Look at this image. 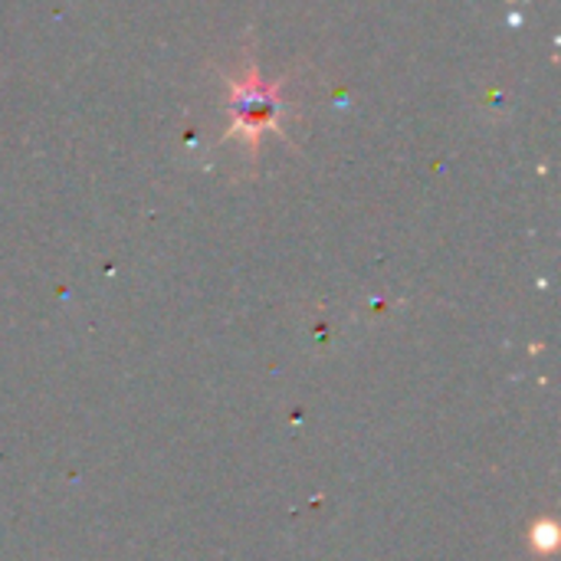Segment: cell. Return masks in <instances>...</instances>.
<instances>
[{
	"mask_svg": "<svg viewBox=\"0 0 561 561\" xmlns=\"http://www.w3.org/2000/svg\"><path fill=\"white\" fill-rule=\"evenodd\" d=\"M283 85H286V79H276V82L263 79V72L253 59L243 62L240 76H227L230 128L224 131L220 141H240L256 158L270 135H283V122L289 115V105L279 95Z\"/></svg>",
	"mask_w": 561,
	"mask_h": 561,
	"instance_id": "obj_1",
	"label": "cell"
}]
</instances>
